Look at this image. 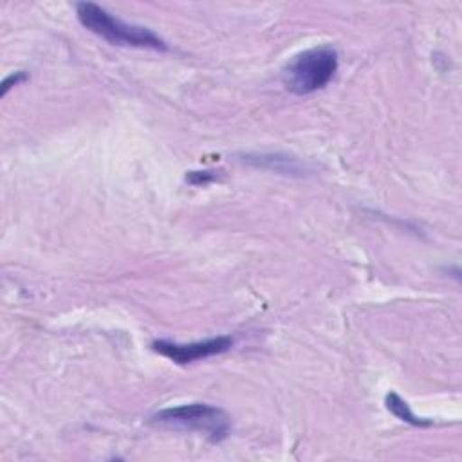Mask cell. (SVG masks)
<instances>
[{"mask_svg": "<svg viewBox=\"0 0 462 462\" xmlns=\"http://www.w3.org/2000/svg\"><path fill=\"white\" fill-rule=\"evenodd\" d=\"M247 162H253V164H256V166L269 168V170H274V171L289 173V175L301 171V166L296 162V159H291V157H280V155L262 153V155H256L254 159L247 155Z\"/></svg>", "mask_w": 462, "mask_h": 462, "instance_id": "5b68a950", "label": "cell"}, {"mask_svg": "<svg viewBox=\"0 0 462 462\" xmlns=\"http://www.w3.org/2000/svg\"><path fill=\"white\" fill-rule=\"evenodd\" d=\"M152 420L157 424H164L179 430L200 431L213 442L226 439L231 428L227 413L206 402H191V404L164 408L157 411L152 417Z\"/></svg>", "mask_w": 462, "mask_h": 462, "instance_id": "3957f363", "label": "cell"}, {"mask_svg": "<svg viewBox=\"0 0 462 462\" xmlns=\"http://www.w3.org/2000/svg\"><path fill=\"white\" fill-rule=\"evenodd\" d=\"M339 65L337 51L319 45L296 54L283 69L282 79L289 92L305 96L323 88L336 74Z\"/></svg>", "mask_w": 462, "mask_h": 462, "instance_id": "7a4b0ae2", "label": "cell"}, {"mask_svg": "<svg viewBox=\"0 0 462 462\" xmlns=\"http://www.w3.org/2000/svg\"><path fill=\"white\" fill-rule=\"evenodd\" d=\"M78 20L85 29L106 40L112 45H126L152 51H168V45L161 36H157L152 29L143 25L126 23L116 16H112L106 9L92 2L76 4Z\"/></svg>", "mask_w": 462, "mask_h": 462, "instance_id": "6da1fadb", "label": "cell"}, {"mask_svg": "<svg viewBox=\"0 0 462 462\" xmlns=\"http://www.w3.org/2000/svg\"><path fill=\"white\" fill-rule=\"evenodd\" d=\"M25 79H27V74H25L23 70H20V72H14V74H9V76L4 79V83H2V90H0V96L4 97L11 87H14V85H18V83H22V81H25Z\"/></svg>", "mask_w": 462, "mask_h": 462, "instance_id": "ba28073f", "label": "cell"}, {"mask_svg": "<svg viewBox=\"0 0 462 462\" xmlns=\"http://www.w3.org/2000/svg\"><path fill=\"white\" fill-rule=\"evenodd\" d=\"M233 343L235 339L231 336H217V337H209L204 341H191V343H175L168 339H157L152 343V348L157 354L171 359L173 363L186 365V363H193L204 357L227 352L233 346Z\"/></svg>", "mask_w": 462, "mask_h": 462, "instance_id": "277c9868", "label": "cell"}, {"mask_svg": "<svg viewBox=\"0 0 462 462\" xmlns=\"http://www.w3.org/2000/svg\"><path fill=\"white\" fill-rule=\"evenodd\" d=\"M215 177H217V175H215L213 171H189V173L186 175V180H188L189 184L200 186V184L211 182Z\"/></svg>", "mask_w": 462, "mask_h": 462, "instance_id": "52a82bcc", "label": "cell"}, {"mask_svg": "<svg viewBox=\"0 0 462 462\" xmlns=\"http://www.w3.org/2000/svg\"><path fill=\"white\" fill-rule=\"evenodd\" d=\"M386 406H388V410H390L395 417H399L401 420H406V422H410V424H413V426H428V424H431L430 420L419 419V417L410 410L408 402H406L404 399H401V397H399L397 393H393V392H390V393L386 395Z\"/></svg>", "mask_w": 462, "mask_h": 462, "instance_id": "8992f818", "label": "cell"}]
</instances>
